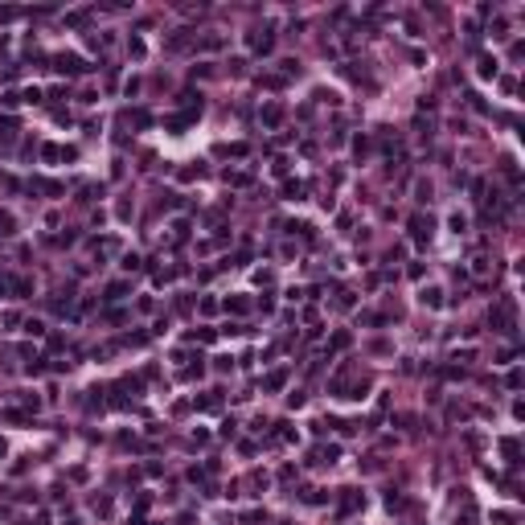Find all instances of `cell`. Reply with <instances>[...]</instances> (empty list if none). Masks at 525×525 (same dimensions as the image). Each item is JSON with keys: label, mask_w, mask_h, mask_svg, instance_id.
I'll return each instance as SVG.
<instances>
[{"label": "cell", "mask_w": 525, "mask_h": 525, "mask_svg": "<svg viewBox=\"0 0 525 525\" xmlns=\"http://www.w3.org/2000/svg\"><path fill=\"white\" fill-rule=\"evenodd\" d=\"M480 74L493 78V74H497V62H493V58H480Z\"/></svg>", "instance_id": "6da1fadb"}, {"label": "cell", "mask_w": 525, "mask_h": 525, "mask_svg": "<svg viewBox=\"0 0 525 525\" xmlns=\"http://www.w3.org/2000/svg\"><path fill=\"white\" fill-rule=\"evenodd\" d=\"M0 451H4V443H0Z\"/></svg>", "instance_id": "7a4b0ae2"}]
</instances>
